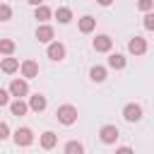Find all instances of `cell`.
I'll return each mask as SVG.
<instances>
[{
  "instance_id": "6da1fadb",
  "label": "cell",
  "mask_w": 154,
  "mask_h": 154,
  "mask_svg": "<svg viewBox=\"0 0 154 154\" xmlns=\"http://www.w3.org/2000/svg\"><path fill=\"white\" fill-rule=\"evenodd\" d=\"M55 118H58V123H63V125H75V123H77V108H75L72 103H63V106H58Z\"/></svg>"
},
{
  "instance_id": "7a4b0ae2",
  "label": "cell",
  "mask_w": 154,
  "mask_h": 154,
  "mask_svg": "<svg viewBox=\"0 0 154 154\" xmlns=\"http://www.w3.org/2000/svg\"><path fill=\"white\" fill-rule=\"evenodd\" d=\"M7 91H10V96H14V99H24V96H29V79H24V77L12 79L10 87H7Z\"/></svg>"
},
{
  "instance_id": "3957f363",
  "label": "cell",
  "mask_w": 154,
  "mask_h": 154,
  "mask_svg": "<svg viewBox=\"0 0 154 154\" xmlns=\"http://www.w3.org/2000/svg\"><path fill=\"white\" fill-rule=\"evenodd\" d=\"M118 137H120V130H118L113 123H106V125L99 128V140H101L103 144H116Z\"/></svg>"
},
{
  "instance_id": "277c9868",
  "label": "cell",
  "mask_w": 154,
  "mask_h": 154,
  "mask_svg": "<svg viewBox=\"0 0 154 154\" xmlns=\"http://www.w3.org/2000/svg\"><path fill=\"white\" fill-rule=\"evenodd\" d=\"M46 55H48L53 63H60V60H65L67 48H65V43H60V41H51L48 48H46Z\"/></svg>"
},
{
  "instance_id": "5b68a950",
  "label": "cell",
  "mask_w": 154,
  "mask_h": 154,
  "mask_svg": "<svg viewBox=\"0 0 154 154\" xmlns=\"http://www.w3.org/2000/svg\"><path fill=\"white\" fill-rule=\"evenodd\" d=\"M12 140H14V144H17V147H29V144L34 142V132H31V128L22 125V128H17V130H14Z\"/></svg>"
},
{
  "instance_id": "8992f818",
  "label": "cell",
  "mask_w": 154,
  "mask_h": 154,
  "mask_svg": "<svg viewBox=\"0 0 154 154\" xmlns=\"http://www.w3.org/2000/svg\"><path fill=\"white\" fill-rule=\"evenodd\" d=\"M142 116H144V113H142V106H140V103L132 101V103H125V106H123V118H125L128 123H140Z\"/></svg>"
},
{
  "instance_id": "52a82bcc",
  "label": "cell",
  "mask_w": 154,
  "mask_h": 154,
  "mask_svg": "<svg viewBox=\"0 0 154 154\" xmlns=\"http://www.w3.org/2000/svg\"><path fill=\"white\" fill-rule=\"evenodd\" d=\"M91 48H94L96 53H111V48H113V38H111L108 34H96V38L91 41Z\"/></svg>"
},
{
  "instance_id": "ba28073f",
  "label": "cell",
  "mask_w": 154,
  "mask_h": 154,
  "mask_svg": "<svg viewBox=\"0 0 154 154\" xmlns=\"http://www.w3.org/2000/svg\"><path fill=\"white\" fill-rule=\"evenodd\" d=\"M19 72H22L24 79H34V77H38V63L31 60V58H26V60L19 63Z\"/></svg>"
},
{
  "instance_id": "9c48e42d",
  "label": "cell",
  "mask_w": 154,
  "mask_h": 154,
  "mask_svg": "<svg viewBox=\"0 0 154 154\" xmlns=\"http://www.w3.org/2000/svg\"><path fill=\"white\" fill-rule=\"evenodd\" d=\"M36 38H38V43H51V41L55 38V29H53L48 22H43V24L36 26Z\"/></svg>"
},
{
  "instance_id": "30bf717a",
  "label": "cell",
  "mask_w": 154,
  "mask_h": 154,
  "mask_svg": "<svg viewBox=\"0 0 154 154\" xmlns=\"http://www.w3.org/2000/svg\"><path fill=\"white\" fill-rule=\"evenodd\" d=\"M128 51H130L132 55H144V53H147V38L132 36V38L128 41Z\"/></svg>"
},
{
  "instance_id": "8fae6325",
  "label": "cell",
  "mask_w": 154,
  "mask_h": 154,
  "mask_svg": "<svg viewBox=\"0 0 154 154\" xmlns=\"http://www.w3.org/2000/svg\"><path fill=\"white\" fill-rule=\"evenodd\" d=\"M26 103H29V111H34V113H41V111H46V106H48L46 96H43V94H38V91H36V94H31Z\"/></svg>"
},
{
  "instance_id": "7c38bea8",
  "label": "cell",
  "mask_w": 154,
  "mask_h": 154,
  "mask_svg": "<svg viewBox=\"0 0 154 154\" xmlns=\"http://www.w3.org/2000/svg\"><path fill=\"white\" fill-rule=\"evenodd\" d=\"M77 29H79L82 34H91V31L96 29V19H94L91 14H84V17L77 19Z\"/></svg>"
},
{
  "instance_id": "4fadbf2b",
  "label": "cell",
  "mask_w": 154,
  "mask_h": 154,
  "mask_svg": "<svg viewBox=\"0 0 154 154\" xmlns=\"http://www.w3.org/2000/svg\"><path fill=\"white\" fill-rule=\"evenodd\" d=\"M0 70H2L5 75H14V72L19 70V60L12 58V55H5V58L0 60Z\"/></svg>"
},
{
  "instance_id": "5bb4252c",
  "label": "cell",
  "mask_w": 154,
  "mask_h": 154,
  "mask_svg": "<svg viewBox=\"0 0 154 154\" xmlns=\"http://www.w3.org/2000/svg\"><path fill=\"white\" fill-rule=\"evenodd\" d=\"M10 113L17 116V118H22V116L29 113V103L24 99H14V101H10Z\"/></svg>"
},
{
  "instance_id": "9a60e30c",
  "label": "cell",
  "mask_w": 154,
  "mask_h": 154,
  "mask_svg": "<svg viewBox=\"0 0 154 154\" xmlns=\"http://www.w3.org/2000/svg\"><path fill=\"white\" fill-rule=\"evenodd\" d=\"M106 77H108V70H106L103 65H94V67L89 70V79H91L94 84H101V82H106Z\"/></svg>"
},
{
  "instance_id": "2e32d148",
  "label": "cell",
  "mask_w": 154,
  "mask_h": 154,
  "mask_svg": "<svg viewBox=\"0 0 154 154\" xmlns=\"http://www.w3.org/2000/svg\"><path fill=\"white\" fill-rule=\"evenodd\" d=\"M51 17H53V10H51V7H46L43 2L34 7V19H36V22H41V24H43V22H48Z\"/></svg>"
},
{
  "instance_id": "e0dca14e",
  "label": "cell",
  "mask_w": 154,
  "mask_h": 154,
  "mask_svg": "<svg viewBox=\"0 0 154 154\" xmlns=\"http://www.w3.org/2000/svg\"><path fill=\"white\" fill-rule=\"evenodd\" d=\"M125 65H128V58L123 53H111L108 55V67L111 70H125Z\"/></svg>"
},
{
  "instance_id": "ac0fdd59",
  "label": "cell",
  "mask_w": 154,
  "mask_h": 154,
  "mask_svg": "<svg viewBox=\"0 0 154 154\" xmlns=\"http://www.w3.org/2000/svg\"><path fill=\"white\" fill-rule=\"evenodd\" d=\"M38 144H41V149H53V147L58 144V135H55L53 130H46V132L41 135Z\"/></svg>"
},
{
  "instance_id": "d6986e66",
  "label": "cell",
  "mask_w": 154,
  "mask_h": 154,
  "mask_svg": "<svg viewBox=\"0 0 154 154\" xmlns=\"http://www.w3.org/2000/svg\"><path fill=\"white\" fill-rule=\"evenodd\" d=\"M53 17L58 19V24H70V22H72V10H70V7H58V10L53 12Z\"/></svg>"
},
{
  "instance_id": "ffe728a7",
  "label": "cell",
  "mask_w": 154,
  "mask_h": 154,
  "mask_svg": "<svg viewBox=\"0 0 154 154\" xmlns=\"http://www.w3.org/2000/svg\"><path fill=\"white\" fill-rule=\"evenodd\" d=\"M17 48V43L12 38H0V55H12Z\"/></svg>"
},
{
  "instance_id": "44dd1931",
  "label": "cell",
  "mask_w": 154,
  "mask_h": 154,
  "mask_svg": "<svg viewBox=\"0 0 154 154\" xmlns=\"http://www.w3.org/2000/svg\"><path fill=\"white\" fill-rule=\"evenodd\" d=\"M63 152H65V154H82V152H84V144L72 140V142H67V144L63 147Z\"/></svg>"
},
{
  "instance_id": "7402d4cb",
  "label": "cell",
  "mask_w": 154,
  "mask_h": 154,
  "mask_svg": "<svg viewBox=\"0 0 154 154\" xmlns=\"http://www.w3.org/2000/svg\"><path fill=\"white\" fill-rule=\"evenodd\" d=\"M12 19V7L7 2H0V22H10Z\"/></svg>"
},
{
  "instance_id": "603a6c76",
  "label": "cell",
  "mask_w": 154,
  "mask_h": 154,
  "mask_svg": "<svg viewBox=\"0 0 154 154\" xmlns=\"http://www.w3.org/2000/svg\"><path fill=\"white\" fill-rule=\"evenodd\" d=\"M142 24H144V29H147V31H154V12H152V10H149V12H144Z\"/></svg>"
},
{
  "instance_id": "cb8c5ba5",
  "label": "cell",
  "mask_w": 154,
  "mask_h": 154,
  "mask_svg": "<svg viewBox=\"0 0 154 154\" xmlns=\"http://www.w3.org/2000/svg\"><path fill=\"white\" fill-rule=\"evenodd\" d=\"M137 10H140V12H149V10H154V0H137Z\"/></svg>"
},
{
  "instance_id": "d4e9b609",
  "label": "cell",
  "mask_w": 154,
  "mask_h": 154,
  "mask_svg": "<svg viewBox=\"0 0 154 154\" xmlns=\"http://www.w3.org/2000/svg\"><path fill=\"white\" fill-rule=\"evenodd\" d=\"M7 137H10V125L5 120H0V142H5Z\"/></svg>"
},
{
  "instance_id": "484cf974",
  "label": "cell",
  "mask_w": 154,
  "mask_h": 154,
  "mask_svg": "<svg viewBox=\"0 0 154 154\" xmlns=\"http://www.w3.org/2000/svg\"><path fill=\"white\" fill-rule=\"evenodd\" d=\"M2 106H10V91L0 87V108H2Z\"/></svg>"
},
{
  "instance_id": "4316f807",
  "label": "cell",
  "mask_w": 154,
  "mask_h": 154,
  "mask_svg": "<svg viewBox=\"0 0 154 154\" xmlns=\"http://www.w3.org/2000/svg\"><path fill=\"white\" fill-rule=\"evenodd\" d=\"M101 7H108V5H113V0H96Z\"/></svg>"
},
{
  "instance_id": "83f0119b",
  "label": "cell",
  "mask_w": 154,
  "mask_h": 154,
  "mask_svg": "<svg viewBox=\"0 0 154 154\" xmlns=\"http://www.w3.org/2000/svg\"><path fill=\"white\" fill-rule=\"evenodd\" d=\"M118 152H120V154H130L132 149H130V147H118Z\"/></svg>"
},
{
  "instance_id": "f1b7e54d",
  "label": "cell",
  "mask_w": 154,
  "mask_h": 154,
  "mask_svg": "<svg viewBox=\"0 0 154 154\" xmlns=\"http://www.w3.org/2000/svg\"><path fill=\"white\" fill-rule=\"evenodd\" d=\"M26 2H29V5H31V7H36V5H41V2H43V0H26Z\"/></svg>"
}]
</instances>
